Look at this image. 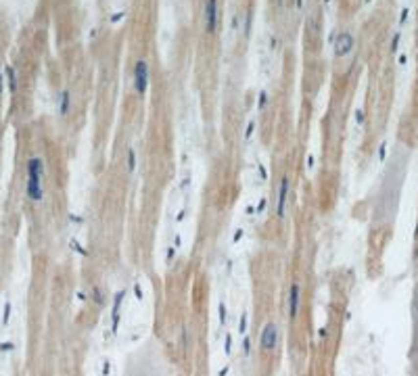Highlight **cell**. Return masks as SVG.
Segmentation results:
<instances>
[{"instance_id": "obj_1", "label": "cell", "mask_w": 418, "mask_h": 376, "mask_svg": "<svg viewBox=\"0 0 418 376\" xmlns=\"http://www.w3.org/2000/svg\"><path fill=\"white\" fill-rule=\"evenodd\" d=\"M25 192L32 203H40L44 199V161L40 157H32L27 161Z\"/></svg>"}, {"instance_id": "obj_2", "label": "cell", "mask_w": 418, "mask_h": 376, "mask_svg": "<svg viewBox=\"0 0 418 376\" xmlns=\"http://www.w3.org/2000/svg\"><path fill=\"white\" fill-rule=\"evenodd\" d=\"M220 25V6L218 0H205L203 2V29L207 36H213Z\"/></svg>"}, {"instance_id": "obj_3", "label": "cell", "mask_w": 418, "mask_h": 376, "mask_svg": "<svg viewBox=\"0 0 418 376\" xmlns=\"http://www.w3.org/2000/svg\"><path fill=\"white\" fill-rule=\"evenodd\" d=\"M278 341H280V330H278V324L274 320H270V322L264 326V330L259 334V347L264 353H272L276 351L278 347Z\"/></svg>"}, {"instance_id": "obj_4", "label": "cell", "mask_w": 418, "mask_h": 376, "mask_svg": "<svg viewBox=\"0 0 418 376\" xmlns=\"http://www.w3.org/2000/svg\"><path fill=\"white\" fill-rule=\"evenodd\" d=\"M132 88L138 96L146 94V88H149V65H146L144 59H138L134 63L132 69Z\"/></svg>"}, {"instance_id": "obj_5", "label": "cell", "mask_w": 418, "mask_h": 376, "mask_svg": "<svg viewBox=\"0 0 418 376\" xmlns=\"http://www.w3.org/2000/svg\"><path fill=\"white\" fill-rule=\"evenodd\" d=\"M289 192H291V178L284 174L278 182V199H276V215L278 219H284L286 215V203H289Z\"/></svg>"}, {"instance_id": "obj_6", "label": "cell", "mask_w": 418, "mask_h": 376, "mask_svg": "<svg viewBox=\"0 0 418 376\" xmlns=\"http://www.w3.org/2000/svg\"><path fill=\"white\" fill-rule=\"evenodd\" d=\"M301 309V286L299 282H293L289 286V297H286V313H289V320L295 322Z\"/></svg>"}, {"instance_id": "obj_7", "label": "cell", "mask_w": 418, "mask_h": 376, "mask_svg": "<svg viewBox=\"0 0 418 376\" xmlns=\"http://www.w3.org/2000/svg\"><path fill=\"white\" fill-rule=\"evenodd\" d=\"M353 46H355L353 36L345 31V34H341V36L337 38V42H335V52L339 54V57H347V54H351Z\"/></svg>"}, {"instance_id": "obj_8", "label": "cell", "mask_w": 418, "mask_h": 376, "mask_svg": "<svg viewBox=\"0 0 418 376\" xmlns=\"http://www.w3.org/2000/svg\"><path fill=\"white\" fill-rule=\"evenodd\" d=\"M69 107H71V96H69L67 90H63L61 92V96H59V113L65 117L69 113Z\"/></svg>"}, {"instance_id": "obj_9", "label": "cell", "mask_w": 418, "mask_h": 376, "mask_svg": "<svg viewBox=\"0 0 418 376\" xmlns=\"http://www.w3.org/2000/svg\"><path fill=\"white\" fill-rule=\"evenodd\" d=\"M94 299H96L98 305H103V297H100V291H98V288H94Z\"/></svg>"}, {"instance_id": "obj_10", "label": "cell", "mask_w": 418, "mask_h": 376, "mask_svg": "<svg viewBox=\"0 0 418 376\" xmlns=\"http://www.w3.org/2000/svg\"><path fill=\"white\" fill-rule=\"evenodd\" d=\"M0 90H2V71H0Z\"/></svg>"}]
</instances>
